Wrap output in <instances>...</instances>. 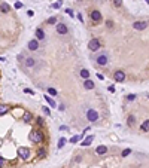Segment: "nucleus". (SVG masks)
<instances>
[{
	"mask_svg": "<svg viewBox=\"0 0 149 168\" xmlns=\"http://www.w3.org/2000/svg\"><path fill=\"white\" fill-rule=\"evenodd\" d=\"M79 135H75V137H72V140H70V141H72V143H78V141H79Z\"/></svg>",
	"mask_w": 149,
	"mask_h": 168,
	"instance_id": "obj_26",
	"label": "nucleus"
},
{
	"mask_svg": "<svg viewBox=\"0 0 149 168\" xmlns=\"http://www.w3.org/2000/svg\"><path fill=\"white\" fill-rule=\"evenodd\" d=\"M57 22V18H55V16H51V18L48 20V24H55Z\"/></svg>",
	"mask_w": 149,
	"mask_h": 168,
	"instance_id": "obj_23",
	"label": "nucleus"
},
{
	"mask_svg": "<svg viewBox=\"0 0 149 168\" xmlns=\"http://www.w3.org/2000/svg\"><path fill=\"white\" fill-rule=\"evenodd\" d=\"M24 64L27 66V67H33L34 64H36V60H34V58H27V60L24 61Z\"/></svg>",
	"mask_w": 149,
	"mask_h": 168,
	"instance_id": "obj_14",
	"label": "nucleus"
},
{
	"mask_svg": "<svg viewBox=\"0 0 149 168\" xmlns=\"http://www.w3.org/2000/svg\"><path fill=\"white\" fill-rule=\"evenodd\" d=\"M60 129H61V131H67L69 128H67V127H60Z\"/></svg>",
	"mask_w": 149,
	"mask_h": 168,
	"instance_id": "obj_35",
	"label": "nucleus"
},
{
	"mask_svg": "<svg viewBox=\"0 0 149 168\" xmlns=\"http://www.w3.org/2000/svg\"><path fill=\"white\" fill-rule=\"evenodd\" d=\"M42 109H43V112H45V113L48 114V116H49V114H51V110H49L48 107H42Z\"/></svg>",
	"mask_w": 149,
	"mask_h": 168,
	"instance_id": "obj_32",
	"label": "nucleus"
},
{
	"mask_svg": "<svg viewBox=\"0 0 149 168\" xmlns=\"http://www.w3.org/2000/svg\"><path fill=\"white\" fill-rule=\"evenodd\" d=\"M130 153H131V149H125V150H124V152H122V156H124V158H125V156H128Z\"/></svg>",
	"mask_w": 149,
	"mask_h": 168,
	"instance_id": "obj_24",
	"label": "nucleus"
},
{
	"mask_svg": "<svg viewBox=\"0 0 149 168\" xmlns=\"http://www.w3.org/2000/svg\"><path fill=\"white\" fill-rule=\"evenodd\" d=\"M0 61H5V58H0Z\"/></svg>",
	"mask_w": 149,
	"mask_h": 168,
	"instance_id": "obj_38",
	"label": "nucleus"
},
{
	"mask_svg": "<svg viewBox=\"0 0 149 168\" xmlns=\"http://www.w3.org/2000/svg\"><path fill=\"white\" fill-rule=\"evenodd\" d=\"M7 112H9V106H6V104H0V114H6Z\"/></svg>",
	"mask_w": 149,
	"mask_h": 168,
	"instance_id": "obj_15",
	"label": "nucleus"
},
{
	"mask_svg": "<svg viewBox=\"0 0 149 168\" xmlns=\"http://www.w3.org/2000/svg\"><path fill=\"white\" fill-rule=\"evenodd\" d=\"M28 49H30V51H36V49H39V42H37L36 39L30 40V42H28Z\"/></svg>",
	"mask_w": 149,
	"mask_h": 168,
	"instance_id": "obj_7",
	"label": "nucleus"
},
{
	"mask_svg": "<svg viewBox=\"0 0 149 168\" xmlns=\"http://www.w3.org/2000/svg\"><path fill=\"white\" fill-rule=\"evenodd\" d=\"M113 2H115V5L118 6V5H121V0H113Z\"/></svg>",
	"mask_w": 149,
	"mask_h": 168,
	"instance_id": "obj_37",
	"label": "nucleus"
},
{
	"mask_svg": "<svg viewBox=\"0 0 149 168\" xmlns=\"http://www.w3.org/2000/svg\"><path fill=\"white\" fill-rule=\"evenodd\" d=\"M92 140H94V135H88L84 141H82V146H90L92 143Z\"/></svg>",
	"mask_w": 149,
	"mask_h": 168,
	"instance_id": "obj_12",
	"label": "nucleus"
},
{
	"mask_svg": "<svg viewBox=\"0 0 149 168\" xmlns=\"http://www.w3.org/2000/svg\"><path fill=\"white\" fill-rule=\"evenodd\" d=\"M142 131H145V132H148V129H149V121H145L143 123H142Z\"/></svg>",
	"mask_w": 149,
	"mask_h": 168,
	"instance_id": "obj_20",
	"label": "nucleus"
},
{
	"mask_svg": "<svg viewBox=\"0 0 149 168\" xmlns=\"http://www.w3.org/2000/svg\"><path fill=\"white\" fill-rule=\"evenodd\" d=\"M18 155H20V158H22V159H28L30 150H28L27 147H20V149H18Z\"/></svg>",
	"mask_w": 149,
	"mask_h": 168,
	"instance_id": "obj_4",
	"label": "nucleus"
},
{
	"mask_svg": "<svg viewBox=\"0 0 149 168\" xmlns=\"http://www.w3.org/2000/svg\"><path fill=\"white\" fill-rule=\"evenodd\" d=\"M91 20L95 21V22H99V21L101 20V13H100L99 11H92V12H91Z\"/></svg>",
	"mask_w": 149,
	"mask_h": 168,
	"instance_id": "obj_8",
	"label": "nucleus"
},
{
	"mask_svg": "<svg viewBox=\"0 0 149 168\" xmlns=\"http://www.w3.org/2000/svg\"><path fill=\"white\" fill-rule=\"evenodd\" d=\"M0 11H2L3 13H7V12L11 11V7H9V5H6V3H2V5H0Z\"/></svg>",
	"mask_w": 149,
	"mask_h": 168,
	"instance_id": "obj_16",
	"label": "nucleus"
},
{
	"mask_svg": "<svg viewBox=\"0 0 149 168\" xmlns=\"http://www.w3.org/2000/svg\"><path fill=\"white\" fill-rule=\"evenodd\" d=\"M86 119H88L90 122H95L99 119V113L95 112L94 109H90L88 112H86Z\"/></svg>",
	"mask_w": 149,
	"mask_h": 168,
	"instance_id": "obj_3",
	"label": "nucleus"
},
{
	"mask_svg": "<svg viewBox=\"0 0 149 168\" xmlns=\"http://www.w3.org/2000/svg\"><path fill=\"white\" fill-rule=\"evenodd\" d=\"M124 79H125V73L121 72V70H118V72L115 73V81H116V82H122Z\"/></svg>",
	"mask_w": 149,
	"mask_h": 168,
	"instance_id": "obj_9",
	"label": "nucleus"
},
{
	"mask_svg": "<svg viewBox=\"0 0 149 168\" xmlns=\"http://www.w3.org/2000/svg\"><path fill=\"white\" fill-rule=\"evenodd\" d=\"M36 37H37L39 40H43V39H45V33H43L42 28H37V30H36Z\"/></svg>",
	"mask_w": 149,
	"mask_h": 168,
	"instance_id": "obj_13",
	"label": "nucleus"
},
{
	"mask_svg": "<svg viewBox=\"0 0 149 168\" xmlns=\"http://www.w3.org/2000/svg\"><path fill=\"white\" fill-rule=\"evenodd\" d=\"M28 138H30V141H33V143H40V141L43 140V134L40 131H31L30 132V135H28Z\"/></svg>",
	"mask_w": 149,
	"mask_h": 168,
	"instance_id": "obj_1",
	"label": "nucleus"
},
{
	"mask_svg": "<svg viewBox=\"0 0 149 168\" xmlns=\"http://www.w3.org/2000/svg\"><path fill=\"white\" fill-rule=\"evenodd\" d=\"M45 100L48 101V104L51 106V107H55V101L52 100V98H49V97H45Z\"/></svg>",
	"mask_w": 149,
	"mask_h": 168,
	"instance_id": "obj_21",
	"label": "nucleus"
},
{
	"mask_svg": "<svg viewBox=\"0 0 149 168\" xmlns=\"http://www.w3.org/2000/svg\"><path fill=\"white\" fill-rule=\"evenodd\" d=\"M106 152H107V147H106V146H99V147H97V153H99V155H104Z\"/></svg>",
	"mask_w": 149,
	"mask_h": 168,
	"instance_id": "obj_18",
	"label": "nucleus"
},
{
	"mask_svg": "<svg viewBox=\"0 0 149 168\" xmlns=\"http://www.w3.org/2000/svg\"><path fill=\"white\" fill-rule=\"evenodd\" d=\"M57 31L60 33V34H67V31H69V28L66 27L64 24H57Z\"/></svg>",
	"mask_w": 149,
	"mask_h": 168,
	"instance_id": "obj_10",
	"label": "nucleus"
},
{
	"mask_svg": "<svg viewBox=\"0 0 149 168\" xmlns=\"http://www.w3.org/2000/svg\"><path fill=\"white\" fill-rule=\"evenodd\" d=\"M81 77H84V79H88L90 77V72L86 68H82L81 70Z\"/></svg>",
	"mask_w": 149,
	"mask_h": 168,
	"instance_id": "obj_19",
	"label": "nucleus"
},
{
	"mask_svg": "<svg viewBox=\"0 0 149 168\" xmlns=\"http://www.w3.org/2000/svg\"><path fill=\"white\" fill-rule=\"evenodd\" d=\"M61 3H63V2H61V0H60L58 3H54V5H52V7H54V9H58V7L61 6Z\"/></svg>",
	"mask_w": 149,
	"mask_h": 168,
	"instance_id": "obj_29",
	"label": "nucleus"
},
{
	"mask_svg": "<svg viewBox=\"0 0 149 168\" xmlns=\"http://www.w3.org/2000/svg\"><path fill=\"white\" fill-rule=\"evenodd\" d=\"M15 7H16V9H21V7H22V3H21V2H16V3H15Z\"/></svg>",
	"mask_w": 149,
	"mask_h": 168,
	"instance_id": "obj_31",
	"label": "nucleus"
},
{
	"mask_svg": "<svg viewBox=\"0 0 149 168\" xmlns=\"http://www.w3.org/2000/svg\"><path fill=\"white\" fill-rule=\"evenodd\" d=\"M37 122H39L40 125H42V123H43V119H42V118H37Z\"/></svg>",
	"mask_w": 149,
	"mask_h": 168,
	"instance_id": "obj_36",
	"label": "nucleus"
},
{
	"mask_svg": "<svg viewBox=\"0 0 149 168\" xmlns=\"http://www.w3.org/2000/svg\"><path fill=\"white\" fill-rule=\"evenodd\" d=\"M3 164H5V159H3V158H0V167H3Z\"/></svg>",
	"mask_w": 149,
	"mask_h": 168,
	"instance_id": "obj_34",
	"label": "nucleus"
},
{
	"mask_svg": "<svg viewBox=\"0 0 149 168\" xmlns=\"http://www.w3.org/2000/svg\"><path fill=\"white\" fill-rule=\"evenodd\" d=\"M48 92H49L51 95H57V91L54 89V88H48Z\"/></svg>",
	"mask_w": 149,
	"mask_h": 168,
	"instance_id": "obj_25",
	"label": "nucleus"
},
{
	"mask_svg": "<svg viewBox=\"0 0 149 168\" xmlns=\"http://www.w3.org/2000/svg\"><path fill=\"white\" fill-rule=\"evenodd\" d=\"M133 27H134L136 30H145V28L148 27V22H145V21H136V22L133 24Z\"/></svg>",
	"mask_w": 149,
	"mask_h": 168,
	"instance_id": "obj_6",
	"label": "nucleus"
},
{
	"mask_svg": "<svg viewBox=\"0 0 149 168\" xmlns=\"http://www.w3.org/2000/svg\"><path fill=\"white\" fill-rule=\"evenodd\" d=\"M33 119V114L30 113V112H24V114H22V121L24 122H30Z\"/></svg>",
	"mask_w": 149,
	"mask_h": 168,
	"instance_id": "obj_11",
	"label": "nucleus"
},
{
	"mask_svg": "<svg viewBox=\"0 0 149 168\" xmlns=\"http://www.w3.org/2000/svg\"><path fill=\"white\" fill-rule=\"evenodd\" d=\"M134 98H136V95H134V94H130V95H127V100H128V101H133Z\"/></svg>",
	"mask_w": 149,
	"mask_h": 168,
	"instance_id": "obj_27",
	"label": "nucleus"
},
{
	"mask_svg": "<svg viewBox=\"0 0 149 168\" xmlns=\"http://www.w3.org/2000/svg\"><path fill=\"white\" fill-rule=\"evenodd\" d=\"M134 123V116H128V125H133Z\"/></svg>",
	"mask_w": 149,
	"mask_h": 168,
	"instance_id": "obj_28",
	"label": "nucleus"
},
{
	"mask_svg": "<svg viewBox=\"0 0 149 168\" xmlns=\"http://www.w3.org/2000/svg\"><path fill=\"white\" fill-rule=\"evenodd\" d=\"M66 13H69V15H70V16H73V15H75V13H73V11H72V9H66Z\"/></svg>",
	"mask_w": 149,
	"mask_h": 168,
	"instance_id": "obj_33",
	"label": "nucleus"
},
{
	"mask_svg": "<svg viewBox=\"0 0 149 168\" xmlns=\"http://www.w3.org/2000/svg\"><path fill=\"white\" fill-rule=\"evenodd\" d=\"M95 61H97L99 66H106L107 64V55L106 54H101V55H99L97 58H95Z\"/></svg>",
	"mask_w": 149,
	"mask_h": 168,
	"instance_id": "obj_5",
	"label": "nucleus"
},
{
	"mask_svg": "<svg viewBox=\"0 0 149 168\" xmlns=\"http://www.w3.org/2000/svg\"><path fill=\"white\" fill-rule=\"evenodd\" d=\"M64 143H66V138H64V137H61V138H60V141H58V149L64 147Z\"/></svg>",
	"mask_w": 149,
	"mask_h": 168,
	"instance_id": "obj_22",
	"label": "nucleus"
},
{
	"mask_svg": "<svg viewBox=\"0 0 149 168\" xmlns=\"http://www.w3.org/2000/svg\"><path fill=\"white\" fill-rule=\"evenodd\" d=\"M84 86L86 88V89H92V88H94V82H92V81H90V79H86L85 83H84Z\"/></svg>",
	"mask_w": 149,
	"mask_h": 168,
	"instance_id": "obj_17",
	"label": "nucleus"
},
{
	"mask_svg": "<svg viewBox=\"0 0 149 168\" xmlns=\"http://www.w3.org/2000/svg\"><path fill=\"white\" fill-rule=\"evenodd\" d=\"M88 49L92 51V52L99 51V49H100V40H99V39H92V40H90V43H88Z\"/></svg>",
	"mask_w": 149,
	"mask_h": 168,
	"instance_id": "obj_2",
	"label": "nucleus"
},
{
	"mask_svg": "<svg viewBox=\"0 0 149 168\" xmlns=\"http://www.w3.org/2000/svg\"><path fill=\"white\" fill-rule=\"evenodd\" d=\"M45 155H46V152H45L43 149H40V150H39V156H40V158H43Z\"/></svg>",
	"mask_w": 149,
	"mask_h": 168,
	"instance_id": "obj_30",
	"label": "nucleus"
}]
</instances>
